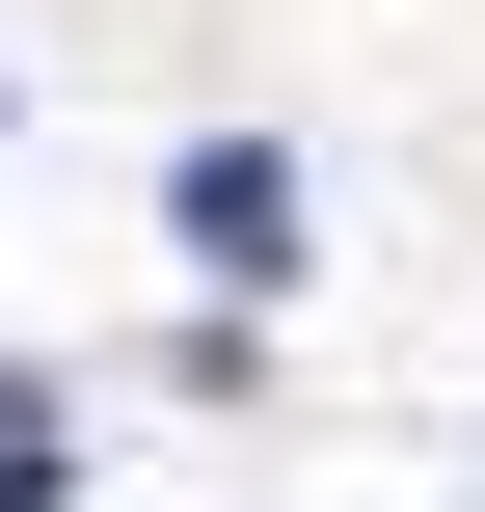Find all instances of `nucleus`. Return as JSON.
<instances>
[{"instance_id": "1", "label": "nucleus", "mask_w": 485, "mask_h": 512, "mask_svg": "<svg viewBox=\"0 0 485 512\" xmlns=\"http://www.w3.org/2000/svg\"><path fill=\"white\" fill-rule=\"evenodd\" d=\"M162 216H189V270H297V162H243V135H216Z\"/></svg>"}, {"instance_id": "2", "label": "nucleus", "mask_w": 485, "mask_h": 512, "mask_svg": "<svg viewBox=\"0 0 485 512\" xmlns=\"http://www.w3.org/2000/svg\"><path fill=\"white\" fill-rule=\"evenodd\" d=\"M0 512H54V405H27V378H0Z\"/></svg>"}]
</instances>
